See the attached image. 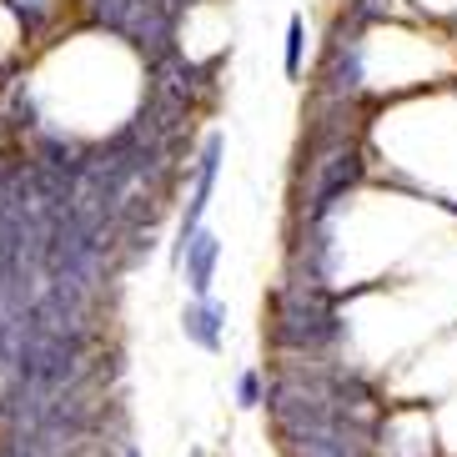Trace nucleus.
<instances>
[{
  "label": "nucleus",
  "instance_id": "nucleus-1",
  "mask_svg": "<svg viewBox=\"0 0 457 457\" xmlns=\"http://www.w3.org/2000/svg\"><path fill=\"white\" fill-rule=\"evenodd\" d=\"M347 337V322L337 312V287L312 282L302 271H282L271 287L267 342L277 357H332V347Z\"/></svg>",
  "mask_w": 457,
  "mask_h": 457
},
{
  "label": "nucleus",
  "instance_id": "nucleus-2",
  "mask_svg": "<svg viewBox=\"0 0 457 457\" xmlns=\"http://www.w3.org/2000/svg\"><path fill=\"white\" fill-rule=\"evenodd\" d=\"M221 162H227V131H206L196 146H191V162H187V206L176 216V237H171V262L176 252L187 246V237L196 227H206V212H212V196H216V181H221Z\"/></svg>",
  "mask_w": 457,
  "mask_h": 457
},
{
  "label": "nucleus",
  "instance_id": "nucleus-3",
  "mask_svg": "<svg viewBox=\"0 0 457 457\" xmlns=\"http://www.w3.org/2000/svg\"><path fill=\"white\" fill-rule=\"evenodd\" d=\"M367 91V46L362 36L332 26V41L322 51V71H317V96L322 101H362Z\"/></svg>",
  "mask_w": 457,
  "mask_h": 457
},
{
  "label": "nucleus",
  "instance_id": "nucleus-4",
  "mask_svg": "<svg viewBox=\"0 0 457 457\" xmlns=\"http://www.w3.org/2000/svg\"><path fill=\"white\" fill-rule=\"evenodd\" d=\"M15 15V26H21V36H26V51L30 61L41 51H51V46H61L76 30V5L71 0H5Z\"/></svg>",
  "mask_w": 457,
  "mask_h": 457
},
{
  "label": "nucleus",
  "instance_id": "nucleus-5",
  "mask_svg": "<svg viewBox=\"0 0 457 457\" xmlns=\"http://www.w3.org/2000/svg\"><path fill=\"white\" fill-rule=\"evenodd\" d=\"M221 237H216L212 227H196L187 237V246L176 252V277H181V287H187L191 296H212V287H216V267H221Z\"/></svg>",
  "mask_w": 457,
  "mask_h": 457
},
{
  "label": "nucleus",
  "instance_id": "nucleus-6",
  "mask_svg": "<svg viewBox=\"0 0 457 457\" xmlns=\"http://www.w3.org/2000/svg\"><path fill=\"white\" fill-rule=\"evenodd\" d=\"M176 327H181V337H187L196 352L216 357V352L227 347V302H216V296H191L187 307H181V317H176Z\"/></svg>",
  "mask_w": 457,
  "mask_h": 457
},
{
  "label": "nucleus",
  "instance_id": "nucleus-7",
  "mask_svg": "<svg viewBox=\"0 0 457 457\" xmlns=\"http://www.w3.org/2000/svg\"><path fill=\"white\" fill-rule=\"evenodd\" d=\"M302 66H307V15L292 11L287 15V36H282V76L302 81Z\"/></svg>",
  "mask_w": 457,
  "mask_h": 457
},
{
  "label": "nucleus",
  "instance_id": "nucleus-8",
  "mask_svg": "<svg viewBox=\"0 0 457 457\" xmlns=\"http://www.w3.org/2000/svg\"><path fill=\"white\" fill-rule=\"evenodd\" d=\"M262 392H267V367H242L231 382V403L242 412H262Z\"/></svg>",
  "mask_w": 457,
  "mask_h": 457
},
{
  "label": "nucleus",
  "instance_id": "nucleus-9",
  "mask_svg": "<svg viewBox=\"0 0 457 457\" xmlns=\"http://www.w3.org/2000/svg\"><path fill=\"white\" fill-rule=\"evenodd\" d=\"M111 457H146V453H141V443H136V437H126V443L111 447Z\"/></svg>",
  "mask_w": 457,
  "mask_h": 457
},
{
  "label": "nucleus",
  "instance_id": "nucleus-10",
  "mask_svg": "<svg viewBox=\"0 0 457 457\" xmlns=\"http://www.w3.org/2000/svg\"><path fill=\"white\" fill-rule=\"evenodd\" d=\"M187 457H206V447H191V453Z\"/></svg>",
  "mask_w": 457,
  "mask_h": 457
}]
</instances>
